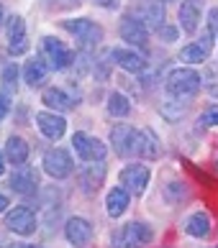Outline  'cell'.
Segmentation results:
<instances>
[{"mask_svg":"<svg viewBox=\"0 0 218 248\" xmlns=\"http://www.w3.org/2000/svg\"><path fill=\"white\" fill-rule=\"evenodd\" d=\"M154 238V231L147 223H129V225H121L118 231L111 235V243L113 248H144L149 246Z\"/></svg>","mask_w":218,"mask_h":248,"instance_id":"1","label":"cell"},{"mask_svg":"<svg viewBox=\"0 0 218 248\" xmlns=\"http://www.w3.org/2000/svg\"><path fill=\"white\" fill-rule=\"evenodd\" d=\"M203 85V77L198 75L195 69L190 67H180V69H172L167 75V93L172 97H187V95H195Z\"/></svg>","mask_w":218,"mask_h":248,"instance_id":"2","label":"cell"},{"mask_svg":"<svg viewBox=\"0 0 218 248\" xmlns=\"http://www.w3.org/2000/svg\"><path fill=\"white\" fill-rule=\"evenodd\" d=\"M62 29L69 31L85 46H98L103 41V29L95 21H90V18H67V21H62Z\"/></svg>","mask_w":218,"mask_h":248,"instance_id":"3","label":"cell"},{"mask_svg":"<svg viewBox=\"0 0 218 248\" xmlns=\"http://www.w3.org/2000/svg\"><path fill=\"white\" fill-rule=\"evenodd\" d=\"M72 149H75V154L87 164L90 161H103L105 154H108L105 143L101 139H95V136H90V133H83V131L72 136Z\"/></svg>","mask_w":218,"mask_h":248,"instance_id":"4","label":"cell"},{"mask_svg":"<svg viewBox=\"0 0 218 248\" xmlns=\"http://www.w3.org/2000/svg\"><path fill=\"white\" fill-rule=\"evenodd\" d=\"M44 171L49 174L51 179H67L72 171H75V161H72L69 151L65 149H49L44 154Z\"/></svg>","mask_w":218,"mask_h":248,"instance_id":"5","label":"cell"},{"mask_svg":"<svg viewBox=\"0 0 218 248\" xmlns=\"http://www.w3.org/2000/svg\"><path fill=\"white\" fill-rule=\"evenodd\" d=\"M111 143L113 151L118 156H136V149H139V131L134 125L118 123L111 128Z\"/></svg>","mask_w":218,"mask_h":248,"instance_id":"6","label":"cell"},{"mask_svg":"<svg viewBox=\"0 0 218 248\" xmlns=\"http://www.w3.org/2000/svg\"><path fill=\"white\" fill-rule=\"evenodd\" d=\"M5 228L16 235H31L36 228H39V220L31 207H13L5 213Z\"/></svg>","mask_w":218,"mask_h":248,"instance_id":"7","label":"cell"},{"mask_svg":"<svg viewBox=\"0 0 218 248\" xmlns=\"http://www.w3.org/2000/svg\"><path fill=\"white\" fill-rule=\"evenodd\" d=\"M149 169L144 167V164H129V167H123L121 174H118V182H121V187H126L131 192V195L141 197L144 192H147V185H149Z\"/></svg>","mask_w":218,"mask_h":248,"instance_id":"8","label":"cell"},{"mask_svg":"<svg viewBox=\"0 0 218 248\" xmlns=\"http://www.w3.org/2000/svg\"><path fill=\"white\" fill-rule=\"evenodd\" d=\"M118 31H121V39L129 41L131 46H147L149 44V26L141 21V18H136L131 13H126L121 18V26H118Z\"/></svg>","mask_w":218,"mask_h":248,"instance_id":"9","label":"cell"},{"mask_svg":"<svg viewBox=\"0 0 218 248\" xmlns=\"http://www.w3.org/2000/svg\"><path fill=\"white\" fill-rule=\"evenodd\" d=\"M41 49H44V57L51 64L54 69H67L72 62H75V54H72L65 44L54 36H44L41 39Z\"/></svg>","mask_w":218,"mask_h":248,"instance_id":"10","label":"cell"},{"mask_svg":"<svg viewBox=\"0 0 218 248\" xmlns=\"http://www.w3.org/2000/svg\"><path fill=\"white\" fill-rule=\"evenodd\" d=\"M8 51L13 57L29 51V39H26V23L21 16H11L8 18Z\"/></svg>","mask_w":218,"mask_h":248,"instance_id":"11","label":"cell"},{"mask_svg":"<svg viewBox=\"0 0 218 248\" xmlns=\"http://www.w3.org/2000/svg\"><path fill=\"white\" fill-rule=\"evenodd\" d=\"M65 238L75 246V248H85L93 241V225L85 217H69L65 225Z\"/></svg>","mask_w":218,"mask_h":248,"instance_id":"12","label":"cell"},{"mask_svg":"<svg viewBox=\"0 0 218 248\" xmlns=\"http://www.w3.org/2000/svg\"><path fill=\"white\" fill-rule=\"evenodd\" d=\"M11 189L18 195H34L39 189V171L34 167H16V171L11 174Z\"/></svg>","mask_w":218,"mask_h":248,"instance_id":"13","label":"cell"},{"mask_svg":"<svg viewBox=\"0 0 218 248\" xmlns=\"http://www.w3.org/2000/svg\"><path fill=\"white\" fill-rule=\"evenodd\" d=\"M103 179H105V164L103 161H90L87 167L77 174V182H80V189L85 195H93L103 187Z\"/></svg>","mask_w":218,"mask_h":248,"instance_id":"14","label":"cell"},{"mask_svg":"<svg viewBox=\"0 0 218 248\" xmlns=\"http://www.w3.org/2000/svg\"><path fill=\"white\" fill-rule=\"evenodd\" d=\"M36 125H39V131L47 136L49 141H59L62 136L67 133V121L62 118L59 113H36Z\"/></svg>","mask_w":218,"mask_h":248,"instance_id":"15","label":"cell"},{"mask_svg":"<svg viewBox=\"0 0 218 248\" xmlns=\"http://www.w3.org/2000/svg\"><path fill=\"white\" fill-rule=\"evenodd\" d=\"M211 51H213V33L208 31V33L201 36V41L187 44L185 49H180V59L187 62V64H201L211 57Z\"/></svg>","mask_w":218,"mask_h":248,"instance_id":"16","label":"cell"},{"mask_svg":"<svg viewBox=\"0 0 218 248\" xmlns=\"http://www.w3.org/2000/svg\"><path fill=\"white\" fill-rule=\"evenodd\" d=\"M201 16H203V0H183L180 5V29L185 33H195L201 26Z\"/></svg>","mask_w":218,"mask_h":248,"instance_id":"17","label":"cell"},{"mask_svg":"<svg viewBox=\"0 0 218 248\" xmlns=\"http://www.w3.org/2000/svg\"><path fill=\"white\" fill-rule=\"evenodd\" d=\"M129 200H131V192L126 189V187H113L111 192L105 195V210H108V215L111 217H121L126 210H129Z\"/></svg>","mask_w":218,"mask_h":248,"instance_id":"18","label":"cell"},{"mask_svg":"<svg viewBox=\"0 0 218 248\" xmlns=\"http://www.w3.org/2000/svg\"><path fill=\"white\" fill-rule=\"evenodd\" d=\"M111 57H113V62L118 64V67L126 69V72H144V69H147V59H144L139 51H131V49H113Z\"/></svg>","mask_w":218,"mask_h":248,"instance_id":"19","label":"cell"},{"mask_svg":"<svg viewBox=\"0 0 218 248\" xmlns=\"http://www.w3.org/2000/svg\"><path fill=\"white\" fill-rule=\"evenodd\" d=\"M159 136L151 131V128H141L139 131V149H136V156H141V159H159Z\"/></svg>","mask_w":218,"mask_h":248,"instance_id":"20","label":"cell"},{"mask_svg":"<svg viewBox=\"0 0 218 248\" xmlns=\"http://www.w3.org/2000/svg\"><path fill=\"white\" fill-rule=\"evenodd\" d=\"M44 105H49L51 110H59V113H65V110H72L75 108V97L67 95L62 87H49V90H44Z\"/></svg>","mask_w":218,"mask_h":248,"instance_id":"21","label":"cell"},{"mask_svg":"<svg viewBox=\"0 0 218 248\" xmlns=\"http://www.w3.org/2000/svg\"><path fill=\"white\" fill-rule=\"evenodd\" d=\"M5 159L13 164V167H23L26 159H29V143H26L21 136H11L5 143Z\"/></svg>","mask_w":218,"mask_h":248,"instance_id":"22","label":"cell"},{"mask_svg":"<svg viewBox=\"0 0 218 248\" xmlns=\"http://www.w3.org/2000/svg\"><path fill=\"white\" fill-rule=\"evenodd\" d=\"M139 18L147 26L162 29V26H165V8H162V0H147L139 11Z\"/></svg>","mask_w":218,"mask_h":248,"instance_id":"23","label":"cell"},{"mask_svg":"<svg viewBox=\"0 0 218 248\" xmlns=\"http://www.w3.org/2000/svg\"><path fill=\"white\" fill-rule=\"evenodd\" d=\"M185 233L193 238H208V233H211V217H208V213L198 210V213L190 215L185 220Z\"/></svg>","mask_w":218,"mask_h":248,"instance_id":"24","label":"cell"},{"mask_svg":"<svg viewBox=\"0 0 218 248\" xmlns=\"http://www.w3.org/2000/svg\"><path fill=\"white\" fill-rule=\"evenodd\" d=\"M23 77L26 82H29L31 87H39L47 82L49 77V67H47V62H41V59H31V62H26V67H23Z\"/></svg>","mask_w":218,"mask_h":248,"instance_id":"25","label":"cell"},{"mask_svg":"<svg viewBox=\"0 0 218 248\" xmlns=\"http://www.w3.org/2000/svg\"><path fill=\"white\" fill-rule=\"evenodd\" d=\"M108 113H111L113 118H126L131 113L129 97L121 95V93H111V97H108Z\"/></svg>","mask_w":218,"mask_h":248,"instance_id":"26","label":"cell"},{"mask_svg":"<svg viewBox=\"0 0 218 248\" xmlns=\"http://www.w3.org/2000/svg\"><path fill=\"white\" fill-rule=\"evenodd\" d=\"M201 123L208 128H218V105H208L201 113Z\"/></svg>","mask_w":218,"mask_h":248,"instance_id":"27","label":"cell"},{"mask_svg":"<svg viewBox=\"0 0 218 248\" xmlns=\"http://www.w3.org/2000/svg\"><path fill=\"white\" fill-rule=\"evenodd\" d=\"M165 192H167V197H169L172 202H177L180 197H187V189L183 187V182H169Z\"/></svg>","mask_w":218,"mask_h":248,"instance_id":"28","label":"cell"},{"mask_svg":"<svg viewBox=\"0 0 218 248\" xmlns=\"http://www.w3.org/2000/svg\"><path fill=\"white\" fill-rule=\"evenodd\" d=\"M208 31L218 36V8H211V13H208Z\"/></svg>","mask_w":218,"mask_h":248,"instance_id":"29","label":"cell"},{"mask_svg":"<svg viewBox=\"0 0 218 248\" xmlns=\"http://www.w3.org/2000/svg\"><path fill=\"white\" fill-rule=\"evenodd\" d=\"M208 93L213 97H218V69H213L211 75H208Z\"/></svg>","mask_w":218,"mask_h":248,"instance_id":"30","label":"cell"},{"mask_svg":"<svg viewBox=\"0 0 218 248\" xmlns=\"http://www.w3.org/2000/svg\"><path fill=\"white\" fill-rule=\"evenodd\" d=\"M16 79H18V69L11 64V67H5V72H3V82L5 85H16Z\"/></svg>","mask_w":218,"mask_h":248,"instance_id":"31","label":"cell"},{"mask_svg":"<svg viewBox=\"0 0 218 248\" xmlns=\"http://www.w3.org/2000/svg\"><path fill=\"white\" fill-rule=\"evenodd\" d=\"M8 110H11V103H8V97L0 93V121H3V118L8 115Z\"/></svg>","mask_w":218,"mask_h":248,"instance_id":"32","label":"cell"},{"mask_svg":"<svg viewBox=\"0 0 218 248\" xmlns=\"http://www.w3.org/2000/svg\"><path fill=\"white\" fill-rule=\"evenodd\" d=\"M8 205H11V202H8V197L3 195V192H0V215L8 213Z\"/></svg>","mask_w":218,"mask_h":248,"instance_id":"33","label":"cell"},{"mask_svg":"<svg viewBox=\"0 0 218 248\" xmlns=\"http://www.w3.org/2000/svg\"><path fill=\"white\" fill-rule=\"evenodd\" d=\"M5 151H0V177H3V174H5Z\"/></svg>","mask_w":218,"mask_h":248,"instance_id":"34","label":"cell"},{"mask_svg":"<svg viewBox=\"0 0 218 248\" xmlns=\"http://www.w3.org/2000/svg\"><path fill=\"white\" fill-rule=\"evenodd\" d=\"M162 33H165V39H169V41L175 39V29H165V31H162Z\"/></svg>","mask_w":218,"mask_h":248,"instance_id":"35","label":"cell"},{"mask_svg":"<svg viewBox=\"0 0 218 248\" xmlns=\"http://www.w3.org/2000/svg\"><path fill=\"white\" fill-rule=\"evenodd\" d=\"M16 248H36V246H31V243H18Z\"/></svg>","mask_w":218,"mask_h":248,"instance_id":"36","label":"cell"},{"mask_svg":"<svg viewBox=\"0 0 218 248\" xmlns=\"http://www.w3.org/2000/svg\"><path fill=\"white\" fill-rule=\"evenodd\" d=\"M0 21H3V5H0Z\"/></svg>","mask_w":218,"mask_h":248,"instance_id":"37","label":"cell"},{"mask_svg":"<svg viewBox=\"0 0 218 248\" xmlns=\"http://www.w3.org/2000/svg\"><path fill=\"white\" fill-rule=\"evenodd\" d=\"M162 3H172V0H162Z\"/></svg>","mask_w":218,"mask_h":248,"instance_id":"38","label":"cell"},{"mask_svg":"<svg viewBox=\"0 0 218 248\" xmlns=\"http://www.w3.org/2000/svg\"><path fill=\"white\" fill-rule=\"evenodd\" d=\"M216 167H218V159H216Z\"/></svg>","mask_w":218,"mask_h":248,"instance_id":"39","label":"cell"}]
</instances>
